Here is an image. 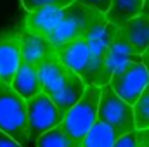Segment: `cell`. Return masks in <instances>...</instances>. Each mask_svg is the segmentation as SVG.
<instances>
[{
  "label": "cell",
  "mask_w": 149,
  "mask_h": 147,
  "mask_svg": "<svg viewBox=\"0 0 149 147\" xmlns=\"http://www.w3.org/2000/svg\"><path fill=\"white\" fill-rule=\"evenodd\" d=\"M10 87L23 97L30 99L42 92V83H40V74H38V66L33 62L26 61L21 57L19 66L14 73V78L10 81Z\"/></svg>",
  "instance_id": "obj_10"
},
{
  "label": "cell",
  "mask_w": 149,
  "mask_h": 147,
  "mask_svg": "<svg viewBox=\"0 0 149 147\" xmlns=\"http://www.w3.org/2000/svg\"><path fill=\"white\" fill-rule=\"evenodd\" d=\"M97 119L108 125L116 137L127 135L135 130L134 119V106L125 102L111 87L109 83L101 87L99 107H97Z\"/></svg>",
  "instance_id": "obj_6"
},
{
  "label": "cell",
  "mask_w": 149,
  "mask_h": 147,
  "mask_svg": "<svg viewBox=\"0 0 149 147\" xmlns=\"http://www.w3.org/2000/svg\"><path fill=\"white\" fill-rule=\"evenodd\" d=\"M26 111H28V137L30 144L37 142V139L61 125L63 114L57 109V106L50 101V97L45 92H40L37 95L26 99Z\"/></svg>",
  "instance_id": "obj_8"
},
{
  "label": "cell",
  "mask_w": 149,
  "mask_h": 147,
  "mask_svg": "<svg viewBox=\"0 0 149 147\" xmlns=\"http://www.w3.org/2000/svg\"><path fill=\"white\" fill-rule=\"evenodd\" d=\"M21 61V33L9 28L0 31V81L10 83Z\"/></svg>",
  "instance_id": "obj_9"
},
{
  "label": "cell",
  "mask_w": 149,
  "mask_h": 147,
  "mask_svg": "<svg viewBox=\"0 0 149 147\" xmlns=\"http://www.w3.org/2000/svg\"><path fill=\"white\" fill-rule=\"evenodd\" d=\"M142 7L144 0H111L109 10L104 14V19L116 28H121L127 21L142 14Z\"/></svg>",
  "instance_id": "obj_13"
},
{
  "label": "cell",
  "mask_w": 149,
  "mask_h": 147,
  "mask_svg": "<svg viewBox=\"0 0 149 147\" xmlns=\"http://www.w3.org/2000/svg\"><path fill=\"white\" fill-rule=\"evenodd\" d=\"M38 74L42 92L50 97L63 116L81 99L87 87L83 80L57 57L56 50L38 64Z\"/></svg>",
  "instance_id": "obj_3"
},
{
  "label": "cell",
  "mask_w": 149,
  "mask_h": 147,
  "mask_svg": "<svg viewBox=\"0 0 149 147\" xmlns=\"http://www.w3.org/2000/svg\"><path fill=\"white\" fill-rule=\"evenodd\" d=\"M142 14L149 16V0H144V7H142Z\"/></svg>",
  "instance_id": "obj_23"
},
{
  "label": "cell",
  "mask_w": 149,
  "mask_h": 147,
  "mask_svg": "<svg viewBox=\"0 0 149 147\" xmlns=\"http://www.w3.org/2000/svg\"><path fill=\"white\" fill-rule=\"evenodd\" d=\"M113 147H137V144H135V130L127 133V135L118 137Z\"/></svg>",
  "instance_id": "obj_19"
},
{
  "label": "cell",
  "mask_w": 149,
  "mask_h": 147,
  "mask_svg": "<svg viewBox=\"0 0 149 147\" xmlns=\"http://www.w3.org/2000/svg\"><path fill=\"white\" fill-rule=\"evenodd\" d=\"M0 130L23 147L30 146L26 99L5 81H0Z\"/></svg>",
  "instance_id": "obj_5"
},
{
  "label": "cell",
  "mask_w": 149,
  "mask_h": 147,
  "mask_svg": "<svg viewBox=\"0 0 149 147\" xmlns=\"http://www.w3.org/2000/svg\"><path fill=\"white\" fill-rule=\"evenodd\" d=\"M118 31L120 37L132 47V50L137 55H141L149 47V16H135L134 19L127 21L121 28H118Z\"/></svg>",
  "instance_id": "obj_11"
},
{
  "label": "cell",
  "mask_w": 149,
  "mask_h": 147,
  "mask_svg": "<svg viewBox=\"0 0 149 147\" xmlns=\"http://www.w3.org/2000/svg\"><path fill=\"white\" fill-rule=\"evenodd\" d=\"M134 119H135V130L149 128V83L139 95L137 102L134 104Z\"/></svg>",
  "instance_id": "obj_16"
},
{
  "label": "cell",
  "mask_w": 149,
  "mask_h": 147,
  "mask_svg": "<svg viewBox=\"0 0 149 147\" xmlns=\"http://www.w3.org/2000/svg\"><path fill=\"white\" fill-rule=\"evenodd\" d=\"M81 5H87L90 9H95L97 12L101 14H106L109 10V5H111V0H74Z\"/></svg>",
  "instance_id": "obj_18"
},
{
  "label": "cell",
  "mask_w": 149,
  "mask_h": 147,
  "mask_svg": "<svg viewBox=\"0 0 149 147\" xmlns=\"http://www.w3.org/2000/svg\"><path fill=\"white\" fill-rule=\"evenodd\" d=\"M141 59H142V64L146 66V69H148V73H149V47L141 54Z\"/></svg>",
  "instance_id": "obj_22"
},
{
  "label": "cell",
  "mask_w": 149,
  "mask_h": 147,
  "mask_svg": "<svg viewBox=\"0 0 149 147\" xmlns=\"http://www.w3.org/2000/svg\"><path fill=\"white\" fill-rule=\"evenodd\" d=\"M118 28L102 19L87 33L56 47L57 57L78 74L85 85L102 87L109 83L106 76V50Z\"/></svg>",
  "instance_id": "obj_1"
},
{
  "label": "cell",
  "mask_w": 149,
  "mask_h": 147,
  "mask_svg": "<svg viewBox=\"0 0 149 147\" xmlns=\"http://www.w3.org/2000/svg\"><path fill=\"white\" fill-rule=\"evenodd\" d=\"M99 97H101V87L87 85L81 99L63 116L61 128L73 142V147H81L85 135L94 126L97 119Z\"/></svg>",
  "instance_id": "obj_4"
},
{
  "label": "cell",
  "mask_w": 149,
  "mask_h": 147,
  "mask_svg": "<svg viewBox=\"0 0 149 147\" xmlns=\"http://www.w3.org/2000/svg\"><path fill=\"white\" fill-rule=\"evenodd\" d=\"M19 33H21V57L33 62L35 66H38L49 54L56 50L54 43L49 38L35 35L28 31L24 26L19 30Z\"/></svg>",
  "instance_id": "obj_12"
},
{
  "label": "cell",
  "mask_w": 149,
  "mask_h": 147,
  "mask_svg": "<svg viewBox=\"0 0 149 147\" xmlns=\"http://www.w3.org/2000/svg\"><path fill=\"white\" fill-rule=\"evenodd\" d=\"M74 0H21L23 7L26 12H33L37 9L42 7H57V9H63V7H68L70 3H73Z\"/></svg>",
  "instance_id": "obj_17"
},
{
  "label": "cell",
  "mask_w": 149,
  "mask_h": 147,
  "mask_svg": "<svg viewBox=\"0 0 149 147\" xmlns=\"http://www.w3.org/2000/svg\"><path fill=\"white\" fill-rule=\"evenodd\" d=\"M0 147H23L19 142H16L12 137H9L7 133H3L0 130Z\"/></svg>",
  "instance_id": "obj_21"
},
{
  "label": "cell",
  "mask_w": 149,
  "mask_h": 147,
  "mask_svg": "<svg viewBox=\"0 0 149 147\" xmlns=\"http://www.w3.org/2000/svg\"><path fill=\"white\" fill-rule=\"evenodd\" d=\"M149 83V73L142 62L127 61L120 64L109 78V87L130 106H134Z\"/></svg>",
  "instance_id": "obj_7"
},
{
  "label": "cell",
  "mask_w": 149,
  "mask_h": 147,
  "mask_svg": "<svg viewBox=\"0 0 149 147\" xmlns=\"http://www.w3.org/2000/svg\"><path fill=\"white\" fill-rule=\"evenodd\" d=\"M116 139H118L116 133L108 125H104L102 121L95 119L94 126L85 135V139L81 142V147H113Z\"/></svg>",
  "instance_id": "obj_14"
},
{
  "label": "cell",
  "mask_w": 149,
  "mask_h": 147,
  "mask_svg": "<svg viewBox=\"0 0 149 147\" xmlns=\"http://www.w3.org/2000/svg\"><path fill=\"white\" fill-rule=\"evenodd\" d=\"M102 19L104 14L97 12L95 9L73 2L63 9L42 7L33 12H26L23 26L35 35L49 38L54 47H57L81 37Z\"/></svg>",
  "instance_id": "obj_2"
},
{
  "label": "cell",
  "mask_w": 149,
  "mask_h": 147,
  "mask_svg": "<svg viewBox=\"0 0 149 147\" xmlns=\"http://www.w3.org/2000/svg\"><path fill=\"white\" fill-rule=\"evenodd\" d=\"M35 147H73V142L64 133L61 125H57L56 128L42 133L35 142Z\"/></svg>",
  "instance_id": "obj_15"
},
{
  "label": "cell",
  "mask_w": 149,
  "mask_h": 147,
  "mask_svg": "<svg viewBox=\"0 0 149 147\" xmlns=\"http://www.w3.org/2000/svg\"><path fill=\"white\" fill-rule=\"evenodd\" d=\"M135 144L137 147H149V128L135 130Z\"/></svg>",
  "instance_id": "obj_20"
}]
</instances>
